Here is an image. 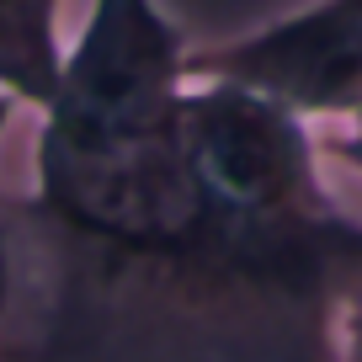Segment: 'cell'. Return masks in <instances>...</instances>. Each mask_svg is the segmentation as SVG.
Returning <instances> with one entry per match:
<instances>
[{"mask_svg":"<svg viewBox=\"0 0 362 362\" xmlns=\"http://www.w3.org/2000/svg\"><path fill=\"white\" fill-rule=\"evenodd\" d=\"M16 107H22V96H11V90H0V139H6V128H11Z\"/></svg>","mask_w":362,"mask_h":362,"instance_id":"8","label":"cell"},{"mask_svg":"<svg viewBox=\"0 0 362 362\" xmlns=\"http://www.w3.org/2000/svg\"><path fill=\"white\" fill-rule=\"evenodd\" d=\"M330 155L362 176V96L351 102V112H341L336 123H330Z\"/></svg>","mask_w":362,"mask_h":362,"instance_id":"6","label":"cell"},{"mask_svg":"<svg viewBox=\"0 0 362 362\" xmlns=\"http://www.w3.org/2000/svg\"><path fill=\"white\" fill-rule=\"evenodd\" d=\"M11 288H16V256H11V229L0 224V320L11 309Z\"/></svg>","mask_w":362,"mask_h":362,"instance_id":"7","label":"cell"},{"mask_svg":"<svg viewBox=\"0 0 362 362\" xmlns=\"http://www.w3.org/2000/svg\"><path fill=\"white\" fill-rule=\"evenodd\" d=\"M336 362H362V277L341 288L336 304Z\"/></svg>","mask_w":362,"mask_h":362,"instance_id":"5","label":"cell"},{"mask_svg":"<svg viewBox=\"0 0 362 362\" xmlns=\"http://www.w3.org/2000/svg\"><path fill=\"white\" fill-rule=\"evenodd\" d=\"M187 165L203 208L197 250L283 288L362 277V218L325 187L315 117L293 102L235 75H192Z\"/></svg>","mask_w":362,"mask_h":362,"instance_id":"2","label":"cell"},{"mask_svg":"<svg viewBox=\"0 0 362 362\" xmlns=\"http://www.w3.org/2000/svg\"><path fill=\"white\" fill-rule=\"evenodd\" d=\"M64 69L59 0H0V90L43 107Z\"/></svg>","mask_w":362,"mask_h":362,"instance_id":"4","label":"cell"},{"mask_svg":"<svg viewBox=\"0 0 362 362\" xmlns=\"http://www.w3.org/2000/svg\"><path fill=\"white\" fill-rule=\"evenodd\" d=\"M192 75H235L336 123L362 96V0H309L293 16L214 48H192Z\"/></svg>","mask_w":362,"mask_h":362,"instance_id":"3","label":"cell"},{"mask_svg":"<svg viewBox=\"0 0 362 362\" xmlns=\"http://www.w3.org/2000/svg\"><path fill=\"white\" fill-rule=\"evenodd\" d=\"M187 86L192 48L155 0H90L54 96L37 107V203L123 250H197Z\"/></svg>","mask_w":362,"mask_h":362,"instance_id":"1","label":"cell"}]
</instances>
